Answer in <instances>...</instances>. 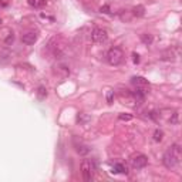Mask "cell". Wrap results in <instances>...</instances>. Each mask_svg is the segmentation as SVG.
<instances>
[{"label":"cell","mask_w":182,"mask_h":182,"mask_svg":"<svg viewBox=\"0 0 182 182\" xmlns=\"http://www.w3.org/2000/svg\"><path fill=\"white\" fill-rule=\"evenodd\" d=\"M27 3L31 6V7H36V9H37V7H41V6L46 3V0H27Z\"/></svg>","instance_id":"13"},{"label":"cell","mask_w":182,"mask_h":182,"mask_svg":"<svg viewBox=\"0 0 182 182\" xmlns=\"http://www.w3.org/2000/svg\"><path fill=\"white\" fill-rule=\"evenodd\" d=\"M162 138H164V132H162V131H161V130H155V132H154V141H155V142H161Z\"/></svg>","instance_id":"15"},{"label":"cell","mask_w":182,"mask_h":182,"mask_svg":"<svg viewBox=\"0 0 182 182\" xmlns=\"http://www.w3.org/2000/svg\"><path fill=\"white\" fill-rule=\"evenodd\" d=\"M36 94H37L38 100H44V98L47 97V88L44 87V85H40V87L37 88V93Z\"/></svg>","instance_id":"11"},{"label":"cell","mask_w":182,"mask_h":182,"mask_svg":"<svg viewBox=\"0 0 182 182\" xmlns=\"http://www.w3.org/2000/svg\"><path fill=\"white\" fill-rule=\"evenodd\" d=\"M81 171H83V178L85 181H91L93 179V162L91 161H83L81 164Z\"/></svg>","instance_id":"6"},{"label":"cell","mask_w":182,"mask_h":182,"mask_svg":"<svg viewBox=\"0 0 182 182\" xmlns=\"http://www.w3.org/2000/svg\"><path fill=\"white\" fill-rule=\"evenodd\" d=\"M90 117H84V114H78V117H77V121L80 122V124H84L85 121H88Z\"/></svg>","instance_id":"17"},{"label":"cell","mask_w":182,"mask_h":182,"mask_svg":"<svg viewBox=\"0 0 182 182\" xmlns=\"http://www.w3.org/2000/svg\"><path fill=\"white\" fill-rule=\"evenodd\" d=\"M141 40H142V43H144L145 46H150V44H152V41H154V37L151 36V34H141Z\"/></svg>","instance_id":"12"},{"label":"cell","mask_w":182,"mask_h":182,"mask_svg":"<svg viewBox=\"0 0 182 182\" xmlns=\"http://www.w3.org/2000/svg\"><path fill=\"white\" fill-rule=\"evenodd\" d=\"M131 165H132V168L134 169H142L148 165V158L142 154L135 155L134 158L131 159Z\"/></svg>","instance_id":"5"},{"label":"cell","mask_w":182,"mask_h":182,"mask_svg":"<svg viewBox=\"0 0 182 182\" xmlns=\"http://www.w3.org/2000/svg\"><path fill=\"white\" fill-rule=\"evenodd\" d=\"M112 172L114 174H127V167L124 164H115L114 165V168H112Z\"/></svg>","instance_id":"9"},{"label":"cell","mask_w":182,"mask_h":182,"mask_svg":"<svg viewBox=\"0 0 182 182\" xmlns=\"http://www.w3.org/2000/svg\"><path fill=\"white\" fill-rule=\"evenodd\" d=\"M118 120H121V121H130V120H132V115H131V114H120V115H118Z\"/></svg>","instance_id":"16"},{"label":"cell","mask_w":182,"mask_h":182,"mask_svg":"<svg viewBox=\"0 0 182 182\" xmlns=\"http://www.w3.org/2000/svg\"><path fill=\"white\" fill-rule=\"evenodd\" d=\"M0 6H2V7H6V6H9V0H0Z\"/></svg>","instance_id":"22"},{"label":"cell","mask_w":182,"mask_h":182,"mask_svg":"<svg viewBox=\"0 0 182 182\" xmlns=\"http://www.w3.org/2000/svg\"><path fill=\"white\" fill-rule=\"evenodd\" d=\"M132 61H134V63H135V64H138V63H140V56H138V54H135V53H134V54H132Z\"/></svg>","instance_id":"21"},{"label":"cell","mask_w":182,"mask_h":182,"mask_svg":"<svg viewBox=\"0 0 182 182\" xmlns=\"http://www.w3.org/2000/svg\"><path fill=\"white\" fill-rule=\"evenodd\" d=\"M107 30H104V28H94L91 31V41L95 43V44H103V43L107 41Z\"/></svg>","instance_id":"4"},{"label":"cell","mask_w":182,"mask_h":182,"mask_svg":"<svg viewBox=\"0 0 182 182\" xmlns=\"http://www.w3.org/2000/svg\"><path fill=\"white\" fill-rule=\"evenodd\" d=\"M77 152L81 155H87L90 152V148L87 145H77Z\"/></svg>","instance_id":"14"},{"label":"cell","mask_w":182,"mask_h":182,"mask_svg":"<svg viewBox=\"0 0 182 182\" xmlns=\"http://www.w3.org/2000/svg\"><path fill=\"white\" fill-rule=\"evenodd\" d=\"M178 115H179L178 112H174L172 117H171V120H169V121H171V124H178Z\"/></svg>","instance_id":"20"},{"label":"cell","mask_w":182,"mask_h":182,"mask_svg":"<svg viewBox=\"0 0 182 182\" xmlns=\"http://www.w3.org/2000/svg\"><path fill=\"white\" fill-rule=\"evenodd\" d=\"M112 98H114V91H112V90H108V93H107V103L108 104H112Z\"/></svg>","instance_id":"18"},{"label":"cell","mask_w":182,"mask_h":182,"mask_svg":"<svg viewBox=\"0 0 182 182\" xmlns=\"http://www.w3.org/2000/svg\"><path fill=\"white\" fill-rule=\"evenodd\" d=\"M131 84L135 87V90H138V91H141L144 94H147L150 91V84H148V81L144 77H132L131 78Z\"/></svg>","instance_id":"3"},{"label":"cell","mask_w":182,"mask_h":182,"mask_svg":"<svg viewBox=\"0 0 182 182\" xmlns=\"http://www.w3.org/2000/svg\"><path fill=\"white\" fill-rule=\"evenodd\" d=\"M101 13H110V7H108V6L101 7Z\"/></svg>","instance_id":"23"},{"label":"cell","mask_w":182,"mask_h":182,"mask_svg":"<svg viewBox=\"0 0 182 182\" xmlns=\"http://www.w3.org/2000/svg\"><path fill=\"white\" fill-rule=\"evenodd\" d=\"M107 61L111 65H120L124 61V51L120 47H112L107 53Z\"/></svg>","instance_id":"2"},{"label":"cell","mask_w":182,"mask_h":182,"mask_svg":"<svg viewBox=\"0 0 182 182\" xmlns=\"http://www.w3.org/2000/svg\"><path fill=\"white\" fill-rule=\"evenodd\" d=\"M132 14H134V16H137V17H142V16L145 14L144 6H135V7L132 9Z\"/></svg>","instance_id":"10"},{"label":"cell","mask_w":182,"mask_h":182,"mask_svg":"<svg viewBox=\"0 0 182 182\" xmlns=\"http://www.w3.org/2000/svg\"><path fill=\"white\" fill-rule=\"evenodd\" d=\"M56 74H58L60 77H67V75L70 74V68H68V65H65L64 63H58L56 65Z\"/></svg>","instance_id":"8"},{"label":"cell","mask_w":182,"mask_h":182,"mask_svg":"<svg viewBox=\"0 0 182 182\" xmlns=\"http://www.w3.org/2000/svg\"><path fill=\"white\" fill-rule=\"evenodd\" d=\"M0 24H2V19H0Z\"/></svg>","instance_id":"24"},{"label":"cell","mask_w":182,"mask_h":182,"mask_svg":"<svg viewBox=\"0 0 182 182\" xmlns=\"http://www.w3.org/2000/svg\"><path fill=\"white\" fill-rule=\"evenodd\" d=\"M37 38H38V36H37V33H34V31H28V33H26V34H23L22 36V41L24 43V44H34V43L37 41Z\"/></svg>","instance_id":"7"},{"label":"cell","mask_w":182,"mask_h":182,"mask_svg":"<svg viewBox=\"0 0 182 182\" xmlns=\"http://www.w3.org/2000/svg\"><path fill=\"white\" fill-rule=\"evenodd\" d=\"M162 162L165 168L168 169H175L181 162V147L178 144L171 145L168 150L165 151L162 157Z\"/></svg>","instance_id":"1"},{"label":"cell","mask_w":182,"mask_h":182,"mask_svg":"<svg viewBox=\"0 0 182 182\" xmlns=\"http://www.w3.org/2000/svg\"><path fill=\"white\" fill-rule=\"evenodd\" d=\"M13 41H14V36H13V33H10L9 36H7V38L5 40V43L6 44H12Z\"/></svg>","instance_id":"19"}]
</instances>
